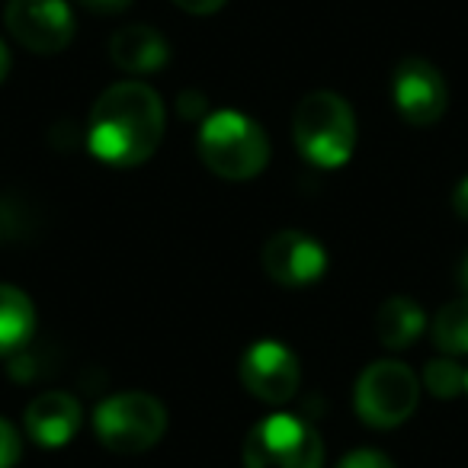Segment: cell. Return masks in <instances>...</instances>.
Segmentation results:
<instances>
[{"mask_svg": "<svg viewBox=\"0 0 468 468\" xmlns=\"http://www.w3.org/2000/svg\"><path fill=\"white\" fill-rule=\"evenodd\" d=\"M427 327V318H423V308L410 299H388L376 314V334L388 350H408L417 337Z\"/></svg>", "mask_w": 468, "mask_h": 468, "instance_id": "13", "label": "cell"}, {"mask_svg": "<svg viewBox=\"0 0 468 468\" xmlns=\"http://www.w3.org/2000/svg\"><path fill=\"white\" fill-rule=\"evenodd\" d=\"M241 382L254 398L267 404H286L299 391L302 369L289 346L276 340H261L241 359Z\"/></svg>", "mask_w": 468, "mask_h": 468, "instance_id": "8", "label": "cell"}, {"mask_svg": "<svg viewBox=\"0 0 468 468\" xmlns=\"http://www.w3.org/2000/svg\"><path fill=\"white\" fill-rule=\"evenodd\" d=\"M261 263L273 282L286 289H305L324 276L327 254L312 234L305 231H276L263 244Z\"/></svg>", "mask_w": 468, "mask_h": 468, "instance_id": "9", "label": "cell"}, {"mask_svg": "<svg viewBox=\"0 0 468 468\" xmlns=\"http://www.w3.org/2000/svg\"><path fill=\"white\" fill-rule=\"evenodd\" d=\"M423 385L430 388L433 398H455L465 388V369L455 359H433L423 369Z\"/></svg>", "mask_w": 468, "mask_h": 468, "instance_id": "16", "label": "cell"}, {"mask_svg": "<svg viewBox=\"0 0 468 468\" xmlns=\"http://www.w3.org/2000/svg\"><path fill=\"white\" fill-rule=\"evenodd\" d=\"M199 157L221 180H250L270 161L267 132L244 112H212L199 129Z\"/></svg>", "mask_w": 468, "mask_h": 468, "instance_id": "3", "label": "cell"}, {"mask_svg": "<svg viewBox=\"0 0 468 468\" xmlns=\"http://www.w3.org/2000/svg\"><path fill=\"white\" fill-rule=\"evenodd\" d=\"M420 385L414 369L395 359H378L359 376L356 382V414L376 430H391L404 423L417 408Z\"/></svg>", "mask_w": 468, "mask_h": 468, "instance_id": "6", "label": "cell"}, {"mask_svg": "<svg viewBox=\"0 0 468 468\" xmlns=\"http://www.w3.org/2000/svg\"><path fill=\"white\" fill-rule=\"evenodd\" d=\"M202 106H206V100H202L199 93H193V90L180 93V112L183 116H199Z\"/></svg>", "mask_w": 468, "mask_h": 468, "instance_id": "21", "label": "cell"}, {"mask_svg": "<svg viewBox=\"0 0 468 468\" xmlns=\"http://www.w3.org/2000/svg\"><path fill=\"white\" fill-rule=\"evenodd\" d=\"M36 331V312L27 292L0 286V356L20 350Z\"/></svg>", "mask_w": 468, "mask_h": 468, "instance_id": "14", "label": "cell"}, {"mask_svg": "<svg viewBox=\"0 0 468 468\" xmlns=\"http://www.w3.org/2000/svg\"><path fill=\"white\" fill-rule=\"evenodd\" d=\"M459 280H462V286L468 289V257H465V263H462V270H459Z\"/></svg>", "mask_w": 468, "mask_h": 468, "instance_id": "24", "label": "cell"}, {"mask_svg": "<svg viewBox=\"0 0 468 468\" xmlns=\"http://www.w3.org/2000/svg\"><path fill=\"white\" fill-rule=\"evenodd\" d=\"M80 427V404L78 398L65 391H46L27 408V430L39 446L58 449L74 440Z\"/></svg>", "mask_w": 468, "mask_h": 468, "instance_id": "11", "label": "cell"}, {"mask_svg": "<svg viewBox=\"0 0 468 468\" xmlns=\"http://www.w3.org/2000/svg\"><path fill=\"white\" fill-rule=\"evenodd\" d=\"M4 20L10 36L36 55L61 52L74 36V16L65 0H10Z\"/></svg>", "mask_w": 468, "mask_h": 468, "instance_id": "7", "label": "cell"}, {"mask_svg": "<svg viewBox=\"0 0 468 468\" xmlns=\"http://www.w3.org/2000/svg\"><path fill=\"white\" fill-rule=\"evenodd\" d=\"M337 468H395L388 455L376 452V449H356V452L344 455Z\"/></svg>", "mask_w": 468, "mask_h": 468, "instance_id": "18", "label": "cell"}, {"mask_svg": "<svg viewBox=\"0 0 468 468\" xmlns=\"http://www.w3.org/2000/svg\"><path fill=\"white\" fill-rule=\"evenodd\" d=\"M433 344L446 353H468V295L455 299L436 314Z\"/></svg>", "mask_w": 468, "mask_h": 468, "instance_id": "15", "label": "cell"}, {"mask_svg": "<svg viewBox=\"0 0 468 468\" xmlns=\"http://www.w3.org/2000/svg\"><path fill=\"white\" fill-rule=\"evenodd\" d=\"M174 4L180 10H186V14H196V16L215 14V10L225 7V0H174Z\"/></svg>", "mask_w": 468, "mask_h": 468, "instance_id": "19", "label": "cell"}, {"mask_svg": "<svg viewBox=\"0 0 468 468\" xmlns=\"http://www.w3.org/2000/svg\"><path fill=\"white\" fill-rule=\"evenodd\" d=\"M391 97L410 125H433L436 119H442L449 103L446 80L423 58H404L398 65L391 78Z\"/></svg>", "mask_w": 468, "mask_h": 468, "instance_id": "10", "label": "cell"}, {"mask_svg": "<svg viewBox=\"0 0 468 468\" xmlns=\"http://www.w3.org/2000/svg\"><path fill=\"white\" fill-rule=\"evenodd\" d=\"M80 4L93 14H122L132 0H80Z\"/></svg>", "mask_w": 468, "mask_h": 468, "instance_id": "20", "label": "cell"}, {"mask_svg": "<svg viewBox=\"0 0 468 468\" xmlns=\"http://www.w3.org/2000/svg\"><path fill=\"white\" fill-rule=\"evenodd\" d=\"M324 446L314 427L292 414H270L244 440V468H321Z\"/></svg>", "mask_w": 468, "mask_h": 468, "instance_id": "5", "label": "cell"}, {"mask_svg": "<svg viewBox=\"0 0 468 468\" xmlns=\"http://www.w3.org/2000/svg\"><path fill=\"white\" fill-rule=\"evenodd\" d=\"M20 462V436L0 417V468H14Z\"/></svg>", "mask_w": 468, "mask_h": 468, "instance_id": "17", "label": "cell"}, {"mask_svg": "<svg viewBox=\"0 0 468 468\" xmlns=\"http://www.w3.org/2000/svg\"><path fill=\"white\" fill-rule=\"evenodd\" d=\"M7 71H10V52H7V46L0 42V80L7 78Z\"/></svg>", "mask_w": 468, "mask_h": 468, "instance_id": "23", "label": "cell"}, {"mask_svg": "<svg viewBox=\"0 0 468 468\" xmlns=\"http://www.w3.org/2000/svg\"><path fill=\"white\" fill-rule=\"evenodd\" d=\"M93 427L106 449L119 455H135L151 449L167 430V410L144 391H122L106 398L93 414Z\"/></svg>", "mask_w": 468, "mask_h": 468, "instance_id": "4", "label": "cell"}, {"mask_svg": "<svg viewBox=\"0 0 468 468\" xmlns=\"http://www.w3.org/2000/svg\"><path fill=\"white\" fill-rule=\"evenodd\" d=\"M465 391H468V372H465Z\"/></svg>", "mask_w": 468, "mask_h": 468, "instance_id": "25", "label": "cell"}, {"mask_svg": "<svg viewBox=\"0 0 468 468\" xmlns=\"http://www.w3.org/2000/svg\"><path fill=\"white\" fill-rule=\"evenodd\" d=\"M452 208H455V215H459V218H465V221H468V176L459 183V186H455V193H452Z\"/></svg>", "mask_w": 468, "mask_h": 468, "instance_id": "22", "label": "cell"}, {"mask_svg": "<svg viewBox=\"0 0 468 468\" xmlns=\"http://www.w3.org/2000/svg\"><path fill=\"white\" fill-rule=\"evenodd\" d=\"M295 148L314 167H344L356 148V116L350 103L331 90L308 93L292 116Z\"/></svg>", "mask_w": 468, "mask_h": 468, "instance_id": "2", "label": "cell"}, {"mask_svg": "<svg viewBox=\"0 0 468 468\" xmlns=\"http://www.w3.org/2000/svg\"><path fill=\"white\" fill-rule=\"evenodd\" d=\"M110 58L129 74H151L170 61V46L157 29L135 23V27H122L110 39Z\"/></svg>", "mask_w": 468, "mask_h": 468, "instance_id": "12", "label": "cell"}, {"mask_svg": "<svg viewBox=\"0 0 468 468\" xmlns=\"http://www.w3.org/2000/svg\"><path fill=\"white\" fill-rule=\"evenodd\" d=\"M164 138V103L142 80L112 84L93 103L87 144L93 157L112 167H135L157 151Z\"/></svg>", "mask_w": 468, "mask_h": 468, "instance_id": "1", "label": "cell"}]
</instances>
